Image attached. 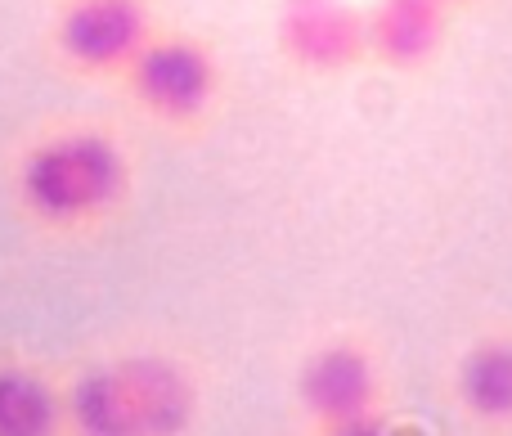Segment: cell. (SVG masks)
<instances>
[{
	"label": "cell",
	"instance_id": "6da1fadb",
	"mask_svg": "<svg viewBox=\"0 0 512 436\" xmlns=\"http://www.w3.org/2000/svg\"><path fill=\"white\" fill-rule=\"evenodd\" d=\"M14 189L36 221L72 230L117 212L131 189V162L117 135L99 126H63L23 149Z\"/></svg>",
	"mask_w": 512,
	"mask_h": 436
},
{
	"label": "cell",
	"instance_id": "7a4b0ae2",
	"mask_svg": "<svg viewBox=\"0 0 512 436\" xmlns=\"http://www.w3.org/2000/svg\"><path fill=\"white\" fill-rule=\"evenodd\" d=\"M198 396L189 374L167 356H122L95 365L63 396L72 436H185Z\"/></svg>",
	"mask_w": 512,
	"mask_h": 436
},
{
	"label": "cell",
	"instance_id": "3957f363",
	"mask_svg": "<svg viewBox=\"0 0 512 436\" xmlns=\"http://www.w3.org/2000/svg\"><path fill=\"white\" fill-rule=\"evenodd\" d=\"M126 95L162 126H194L216 108L225 68L203 36L153 32L149 45L122 72Z\"/></svg>",
	"mask_w": 512,
	"mask_h": 436
},
{
	"label": "cell",
	"instance_id": "277c9868",
	"mask_svg": "<svg viewBox=\"0 0 512 436\" xmlns=\"http://www.w3.org/2000/svg\"><path fill=\"white\" fill-rule=\"evenodd\" d=\"M158 32L144 0H63L50 45L81 77H122Z\"/></svg>",
	"mask_w": 512,
	"mask_h": 436
},
{
	"label": "cell",
	"instance_id": "5b68a950",
	"mask_svg": "<svg viewBox=\"0 0 512 436\" xmlns=\"http://www.w3.org/2000/svg\"><path fill=\"white\" fill-rule=\"evenodd\" d=\"M274 32L283 59L315 77H337L369 59L364 9H355L351 0H283Z\"/></svg>",
	"mask_w": 512,
	"mask_h": 436
},
{
	"label": "cell",
	"instance_id": "8992f818",
	"mask_svg": "<svg viewBox=\"0 0 512 436\" xmlns=\"http://www.w3.org/2000/svg\"><path fill=\"white\" fill-rule=\"evenodd\" d=\"M297 396H301V410L319 428L342 423L364 410H378V365L355 342H328V347H319L301 365Z\"/></svg>",
	"mask_w": 512,
	"mask_h": 436
},
{
	"label": "cell",
	"instance_id": "52a82bcc",
	"mask_svg": "<svg viewBox=\"0 0 512 436\" xmlns=\"http://www.w3.org/2000/svg\"><path fill=\"white\" fill-rule=\"evenodd\" d=\"M454 9L445 0H378L364 14L369 32V59L396 72H418L441 54L445 27Z\"/></svg>",
	"mask_w": 512,
	"mask_h": 436
},
{
	"label": "cell",
	"instance_id": "ba28073f",
	"mask_svg": "<svg viewBox=\"0 0 512 436\" xmlns=\"http://www.w3.org/2000/svg\"><path fill=\"white\" fill-rule=\"evenodd\" d=\"M454 392L477 423L512 428V338H486L463 351Z\"/></svg>",
	"mask_w": 512,
	"mask_h": 436
},
{
	"label": "cell",
	"instance_id": "9c48e42d",
	"mask_svg": "<svg viewBox=\"0 0 512 436\" xmlns=\"http://www.w3.org/2000/svg\"><path fill=\"white\" fill-rule=\"evenodd\" d=\"M63 396L23 365H0V436H59Z\"/></svg>",
	"mask_w": 512,
	"mask_h": 436
},
{
	"label": "cell",
	"instance_id": "30bf717a",
	"mask_svg": "<svg viewBox=\"0 0 512 436\" xmlns=\"http://www.w3.org/2000/svg\"><path fill=\"white\" fill-rule=\"evenodd\" d=\"M319 432L324 436H391V423L382 419V410H364L342 423H328V428H319Z\"/></svg>",
	"mask_w": 512,
	"mask_h": 436
},
{
	"label": "cell",
	"instance_id": "8fae6325",
	"mask_svg": "<svg viewBox=\"0 0 512 436\" xmlns=\"http://www.w3.org/2000/svg\"><path fill=\"white\" fill-rule=\"evenodd\" d=\"M445 5H450V9H463V5H472V0H445Z\"/></svg>",
	"mask_w": 512,
	"mask_h": 436
}]
</instances>
